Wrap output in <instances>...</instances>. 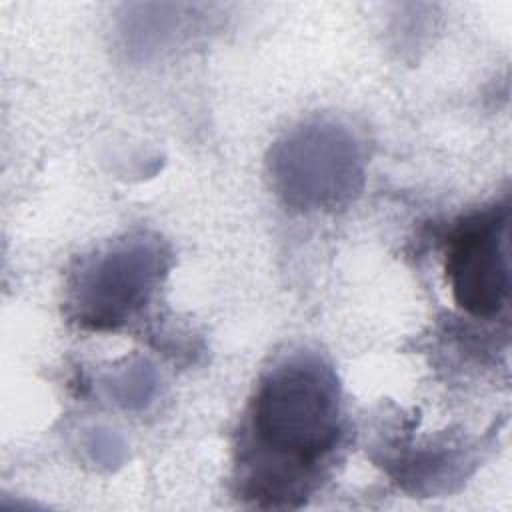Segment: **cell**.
I'll use <instances>...</instances> for the list:
<instances>
[{
	"label": "cell",
	"mask_w": 512,
	"mask_h": 512,
	"mask_svg": "<svg viewBox=\"0 0 512 512\" xmlns=\"http://www.w3.org/2000/svg\"><path fill=\"white\" fill-rule=\"evenodd\" d=\"M248 432L240 458L244 498L268 508L298 506L342 436L332 366L312 352L278 362L256 388Z\"/></svg>",
	"instance_id": "cell-1"
},
{
	"label": "cell",
	"mask_w": 512,
	"mask_h": 512,
	"mask_svg": "<svg viewBox=\"0 0 512 512\" xmlns=\"http://www.w3.org/2000/svg\"><path fill=\"white\" fill-rule=\"evenodd\" d=\"M270 174L286 204L300 210L336 208L362 186V148L342 124L306 122L276 142Z\"/></svg>",
	"instance_id": "cell-2"
},
{
	"label": "cell",
	"mask_w": 512,
	"mask_h": 512,
	"mask_svg": "<svg viewBox=\"0 0 512 512\" xmlns=\"http://www.w3.org/2000/svg\"><path fill=\"white\" fill-rule=\"evenodd\" d=\"M170 254L160 238L130 234L86 258L72 278L70 316L90 330L124 326L166 276Z\"/></svg>",
	"instance_id": "cell-3"
},
{
	"label": "cell",
	"mask_w": 512,
	"mask_h": 512,
	"mask_svg": "<svg viewBox=\"0 0 512 512\" xmlns=\"http://www.w3.org/2000/svg\"><path fill=\"white\" fill-rule=\"evenodd\" d=\"M508 206L494 204L458 220L446 242V276L460 308L494 318L510 296Z\"/></svg>",
	"instance_id": "cell-4"
},
{
	"label": "cell",
	"mask_w": 512,
	"mask_h": 512,
	"mask_svg": "<svg viewBox=\"0 0 512 512\" xmlns=\"http://www.w3.org/2000/svg\"><path fill=\"white\" fill-rule=\"evenodd\" d=\"M108 388L112 398L124 408H142L156 390V374L148 364L138 362L114 376Z\"/></svg>",
	"instance_id": "cell-5"
},
{
	"label": "cell",
	"mask_w": 512,
	"mask_h": 512,
	"mask_svg": "<svg viewBox=\"0 0 512 512\" xmlns=\"http://www.w3.org/2000/svg\"><path fill=\"white\" fill-rule=\"evenodd\" d=\"M86 450L98 466L116 468L124 460V444L110 430H94L86 442Z\"/></svg>",
	"instance_id": "cell-6"
}]
</instances>
